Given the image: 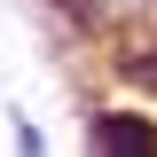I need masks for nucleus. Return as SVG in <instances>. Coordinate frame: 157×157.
Segmentation results:
<instances>
[{
    "mask_svg": "<svg viewBox=\"0 0 157 157\" xmlns=\"http://www.w3.org/2000/svg\"><path fill=\"white\" fill-rule=\"evenodd\" d=\"M94 157H157V118L102 110L94 118Z\"/></svg>",
    "mask_w": 157,
    "mask_h": 157,
    "instance_id": "obj_1",
    "label": "nucleus"
}]
</instances>
